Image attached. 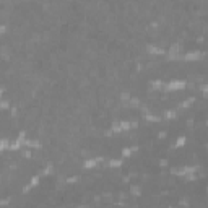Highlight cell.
Returning <instances> with one entry per match:
<instances>
[{"label": "cell", "instance_id": "9", "mask_svg": "<svg viewBox=\"0 0 208 208\" xmlns=\"http://www.w3.org/2000/svg\"><path fill=\"white\" fill-rule=\"evenodd\" d=\"M23 145H26V146H33V148H41V143L33 142V140H25V143H23Z\"/></svg>", "mask_w": 208, "mask_h": 208}, {"label": "cell", "instance_id": "24", "mask_svg": "<svg viewBox=\"0 0 208 208\" xmlns=\"http://www.w3.org/2000/svg\"><path fill=\"white\" fill-rule=\"evenodd\" d=\"M23 156H26V158H29V156H31V153H29V151H25V153H23Z\"/></svg>", "mask_w": 208, "mask_h": 208}, {"label": "cell", "instance_id": "12", "mask_svg": "<svg viewBox=\"0 0 208 208\" xmlns=\"http://www.w3.org/2000/svg\"><path fill=\"white\" fill-rule=\"evenodd\" d=\"M193 101H195V98H189V99H185V101H184L182 104H181V107H184V109H185V107H189Z\"/></svg>", "mask_w": 208, "mask_h": 208}, {"label": "cell", "instance_id": "2", "mask_svg": "<svg viewBox=\"0 0 208 208\" xmlns=\"http://www.w3.org/2000/svg\"><path fill=\"white\" fill-rule=\"evenodd\" d=\"M182 88H185V81H182V80H174L166 85L168 91H177V90H182Z\"/></svg>", "mask_w": 208, "mask_h": 208}, {"label": "cell", "instance_id": "15", "mask_svg": "<svg viewBox=\"0 0 208 208\" xmlns=\"http://www.w3.org/2000/svg\"><path fill=\"white\" fill-rule=\"evenodd\" d=\"M184 143H185V137H179V138H177V142H176V148L182 146Z\"/></svg>", "mask_w": 208, "mask_h": 208}, {"label": "cell", "instance_id": "17", "mask_svg": "<svg viewBox=\"0 0 208 208\" xmlns=\"http://www.w3.org/2000/svg\"><path fill=\"white\" fill-rule=\"evenodd\" d=\"M163 85H161V81H153L151 83V88H154V90H159Z\"/></svg>", "mask_w": 208, "mask_h": 208}, {"label": "cell", "instance_id": "1", "mask_svg": "<svg viewBox=\"0 0 208 208\" xmlns=\"http://www.w3.org/2000/svg\"><path fill=\"white\" fill-rule=\"evenodd\" d=\"M132 127H137L135 122H119V124H116L112 127V130L114 132H124V130H130Z\"/></svg>", "mask_w": 208, "mask_h": 208}, {"label": "cell", "instance_id": "19", "mask_svg": "<svg viewBox=\"0 0 208 208\" xmlns=\"http://www.w3.org/2000/svg\"><path fill=\"white\" fill-rule=\"evenodd\" d=\"M132 192L135 193V195H140V189H138V187H133V189H132Z\"/></svg>", "mask_w": 208, "mask_h": 208}, {"label": "cell", "instance_id": "7", "mask_svg": "<svg viewBox=\"0 0 208 208\" xmlns=\"http://www.w3.org/2000/svg\"><path fill=\"white\" fill-rule=\"evenodd\" d=\"M146 51L150 52V54H156V56H161V54H164V51H163L161 47H156V46H148Z\"/></svg>", "mask_w": 208, "mask_h": 208}, {"label": "cell", "instance_id": "10", "mask_svg": "<svg viewBox=\"0 0 208 208\" xmlns=\"http://www.w3.org/2000/svg\"><path fill=\"white\" fill-rule=\"evenodd\" d=\"M135 150H137V146H133V148H124V150H122V154H124V156H130V154H132Z\"/></svg>", "mask_w": 208, "mask_h": 208}, {"label": "cell", "instance_id": "11", "mask_svg": "<svg viewBox=\"0 0 208 208\" xmlns=\"http://www.w3.org/2000/svg\"><path fill=\"white\" fill-rule=\"evenodd\" d=\"M120 164H122L120 159H111V161H109V166H111V168H119Z\"/></svg>", "mask_w": 208, "mask_h": 208}, {"label": "cell", "instance_id": "5", "mask_svg": "<svg viewBox=\"0 0 208 208\" xmlns=\"http://www.w3.org/2000/svg\"><path fill=\"white\" fill-rule=\"evenodd\" d=\"M23 143H25V133H21L20 137L16 138V140H15L13 143H11V145H10L8 148H11V150H18V148H20L21 145H23Z\"/></svg>", "mask_w": 208, "mask_h": 208}, {"label": "cell", "instance_id": "4", "mask_svg": "<svg viewBox=\"0 0 208 208\" xmlns=\"http://www.w3.org/2000/svg\"><path fill=\"white\" fill-rule=\"evenodd\" d=\"M200 57H202V52L200 51H192V52H187L182 59L184 60H187V62H190V60H198Z\"/></svg>", "mask_w": 208, "mask_h": 208}, {"label": "cell", "instance_id": "8", "mask_svg": "<svg viewBox=\"0 0 208 208\" xmlns=\"http://www.w3.org/2000/svg\"><path fill=\"white\" fill-rule=\"evenodd\" d=\"M37 182H39V177H33V179H31V184L25 187V192H28V190H31L33 187H36V185H37Z\"/></svg>", "mask_w": 208, "mask_h": 208}, {"label": "cell", "instance_id": "16", "mask_svg": "<svg viewBox=\"0 0 208 208\" xmlns=\"http://www.w3.org/2000/svg\"><path fill=\"white\" fill-rule=\"evenodd\" d=\"M146 120H150V122H158V120H159V117L151 116V114H148V116H146Z\"/></svg>", "mask_w": 208, "mask_h": 208}, {"label": "cell", "instance_id": "6", "mask_svg": "<svg viewBox=\"0 0 208 208\" xmlns=\"http://www.w3.org/2000/svg\"><path fill=\"white\" fill-rule=\"evenodd\" d=\"M101 161H102V158H96V159H86V161H85V168H86V169H93L98 164V163H101Z\"/></svg>", "mask_w": 208, "mask_h": 208}, {"label": "cell", "instance_id": "22", "mask_svg": "<svg viewBox=\"0 0 208 208\" xmlns=\"http://www.w3.org/2000/svg\"><path fill=\"white\" fill-rule=\"evenodd\" d=\"M128 98H130L128 96V93H124V94H122V99H128Z\"/></svg>", "mask_w": 208, "mask_h": 208}, {"label": "cell", "instance_id": "23", "mask_svg": "<svg viewBox=\"0 0 208 208\" xmlns=\"http://www.w3.org/2000/svg\"><path fill=\"white\" fill-rule=\"evenodd\" d=\"M158 137H159V138H164V137H166V132H161L159 135H158Z\"/></svg>", "mask_w": 208, "mask_h": 208}, {"label": "cell", "instance_id": "3", "mask_svg": "<svg viewBox=\"0 0 208 208\" xmlns=\"http://www.w3.org/2000/svg\"><path fill=\"white\" fill-rule=\"evenodd\" d=\"M198 168H195V166H187V168H182V169H174L173 173L177 174V176H187V174H192L195 173Z\"/></svg>", "mask_w": 208, "mask_h": 208}, {"label": "cell", "instance_id": "20", "mask_svg": "<svg viewBox=\"0 0 208 208\" xmlns=\"http://www.w3.org/2000/svg\"><path fill=\"white\" fill-rule=\"evenodd\" d=\"M5 31H7V26H5V25H2V26H0V34H3Z\"/></svg>", "mask_w": 208, "mask_h": 208}, {"label": "cell", "instance_id": "21", "mask_svg": "<svg viewBox=\"0 0 208 208\" xmlns=\"http://www.w3.org/2000/svg\"><path fill=\"white\" fill-rule=\"evenodd\" d=\"M78 181V177H70L68 179V184H73V182H76Z\"/></svg>", "mask_w": 208, "mask_h": 208}, {"label": "cell", "instance_id": "18", "mask_svg": "<svg viewBox=\"0 0 208 208\" xmlns=\"http://www.w3.org/2000/svg\"><path fill=\"white\" fill-rule=\"evenodd\" d=\"M8 107V102L7 101H0V109H7Z\"/></svg>", "mask_w": 208, "mask_h": 208}, {"label": "cell", "instance_id": "14", "mask_svg": "<svg viewBox=\"0 0 208 208\" xmlns=\"http://www.w3.org/2000/svg\"><path fill=\"white\" fill-rule=\"evenodd\" d=\"M164 117H166V119H174V117H176V111H166Z\"/></svg>", "mask_w": 208, "mask_h": 208}, {"label": "cell", "instance_id": "25", "mask_svg": "<svg viewBox=\"0 0 208 208\" xmlns=\"http://www.w3.org/2000/svg\"><path fill=\"white\" fill-rule=\"evenodd\" d=\"M0 96H2V90H0Z\"/></svg>", "mask_w": 208, "mask_h": 208}, {"label": "cell", "instance_id": "13", "mask_svg": "<svg viewBox=\"0 0 208 208\" xmlns=\"http://www.w3.org/2000/svg\"><path fill=\"white\" fill-rule=\"evenodd\" d=\"M10 145H8V140H0V151H3L5 148H8Z\"/></svg>", "mask_w": 208, "mask_h": 208}]
</instances>
